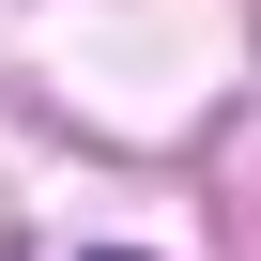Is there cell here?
I'll use <instances>...</instances> for the list:
<instances>
[{"mask_svg": "<svg viewBox=\"0 0 261 261\" xmlns=\"http://www.w3.org/2000/svg\"><path fill=\"white\" fill-rule=\"evenodd\" d=\"M92 261H139V246H92Z\"/></svg>", "mask_w": 261, "mask_h": 261, "instance_id": "6da1fadb", "label": "cell"}]
</instances>
